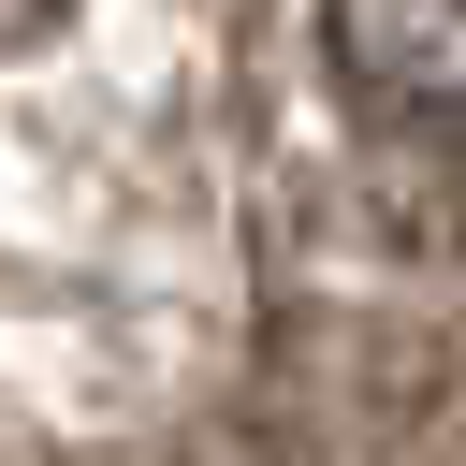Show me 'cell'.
I'll list each match as a JSON object with an SVG mask.
<instances>
[{"instance_id": "1", "label": "cell", "mask_w": 466, "mask_h": 466, "mask_svg": "<svg viewBox=\"0 0 466 466\" xmlns=\"http://www.w3.org/2000/svg\"><path fill=\"white\" fill-rule=\"evenodd\" d=\"M320 58L379 131H466V0H320Z\"/></svg>"}]
</instances>
